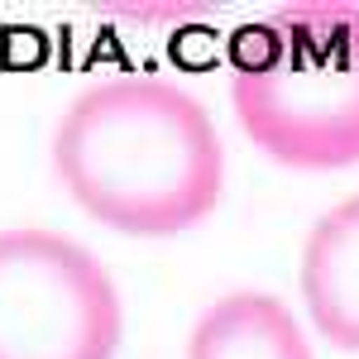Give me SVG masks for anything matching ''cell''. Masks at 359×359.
<instances>
[{
    "label": "cell",
    "mask_w": 359,
    "mask_h": 359,
    "mask_svg": "<svg viewBox=\"0 0 359 359\" xmlns=\"http://www.w3.org/2000/svg\"><path fill=\"white\" fill-rule=\"evenodd\" d=\"M235 115L287 168L359 163V5L302 0L240 34Z\"/></svg>",
    "instance_id": "7a4b0ae2"
},
{
    "label": "cell",
    "mask_w": 359,
    "mask_h": 359,
    "mask_svg": "<svg viewBox=\"0 0 359 359\" xmlns=\"http://www.w3.org/2000/svg\"><path fill=\"white\" fill-rule=\"evenodd\" d=\"M187 359H316L297 311L278 292L235 287L196 316Z\"/></svg>",
    "instance_id": "5b68a950"
},
{
    "label": "cell",
    "mask_w": 359,
    "mask_h": 359,
    "mask_svg": "<svg viewBox=\"0 0 359 359\" xmlns=\"http://www.w3.org/2000/svg\"><path fill=\"white\" fill-rule=\"evenodd\" d=\"M53 168L91 216L125 235H177L225 182L211 111L158 72H115L82 86L53 130Z\"/></svg>",
    "instance_id": "6da1fadb"
},
{
    "label": "cell",
    "mask_w": 359,
    "mask_h": 359,
    "mask_svg": "<svg viewBox=\"0 0 359 359\" xmlns=\"http://www.w3.org/2000/svg\"><path fill=\"white\" fill-rule=\"evenodd\" d=\"M125 311L111 269L48 225L0 230V359H111Z\"/></svg>",
    "instance_id": "3957f363"
},
{
    "label": "cell",
    "mask_w": 359,
    "mask_h": 359,
    "mask_svg": "<svg viewBox=\"0 0 359 359\" xmlns=\"http://www.w3.org/2000/svg\"><path fill=\"white\" fill-rule=\"evenodd\" d=\"M302 297L340 350H359V192L331 201L302 240Z\"/></svg>",
    "instance_id": "277c9868"
}]
</instances>
